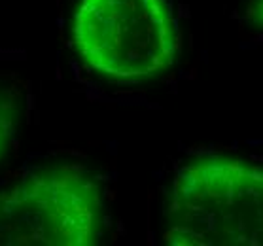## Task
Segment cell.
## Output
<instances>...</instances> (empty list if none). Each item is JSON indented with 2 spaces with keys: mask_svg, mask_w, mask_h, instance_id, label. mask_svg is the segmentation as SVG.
I'll list each match as a JSON object with an SVG mask.
<instances>
[{
  "mask_svg": "<svg viewBox=\"0 0 263 246\" xmlns=\"http://www.w3.org/2000/svg\"><path fill=\"white\" fill-rule=\"evenodd\" d=\"M72 44L104 78L144 82L174 63L178 32L167 0H80Z\"/></svg>",
  "mask_w": 263,
  "mask_h": 246,
  "instance_id": "obj_2",
  "label": "cell"
},
{
  "mask_svg": "<svg viewBox=\"0 0 263 246\" xmlns=\"http://www.w3.org/2000/svg\"><path fill=\"white\" fill-rule=\"evenodd\" d=\"M101 225V190L78 165L38 168L0 192V246H89Z\"/></svg>",
  "mask_w": 263,
  "mask_h": 246,
  "instance_id": "obj_3",
  "label": "cell"
},
{
  "mask_svg": "<svg viewBox=\"0 0 263 246\" xmlns=\"http://www.w3.org/2000/svg\"><path fill=\"white\" fill-rule=\"evenodd\" d=\"M165 240L174 246H263V168L206 157L174 174Z\"/></svg>",
  "mask_w": 263,
  "mask_h": 246,
  "instance_id": "obj_1",
  "label": "cell"
},
{
  "mask_svg": "<svg viewBox=\"0 0 263 246\" xmlns=\"http://www.w3.org/2000/svg\"><path fill=\"white\" fill-rule=\"evenodd\" d=\"M21 120V101L12 89H0V161L8 154L17 135Z\"/></svg>",
  "mask_w": 263,
  "mask_h": 246,
  "instance_id": "obj_4",
  "label": "cell"
},
{
  "mask_svg": "<svg viewBox=\"0 0 263 246\" xmlns=\"http://www.w3.org/2000/svg\"><path fill=\"white\" fill-rule=\"evenodd\" d=\"M254 19H256V23L263 25V0H259V2H257L256 12H254Z\"/></svg>",
  "mask_w": 263,
  "mask_h": 246,
  "instance_id": "obj_5",
  "label": "cell"
}]
</instances>
